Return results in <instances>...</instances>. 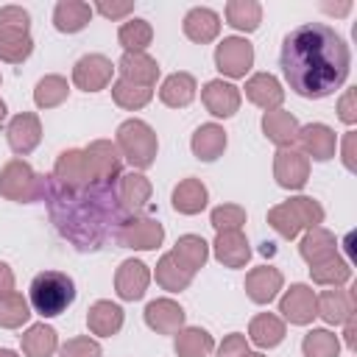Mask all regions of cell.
Listing matches in <instances>:
<instances>
[{
  "instance_id": "obj_50",
  "label": "cell",
  "mask_w": 357,
  "mask_h": 357,
  "mask_svg": "<svg viewBox=\"0 0 357 357\" xmlns=\"http://www.w3.org/2000/svg\"><path fill=\"white\" fill-rule=\"evenodd\" d=\"M354 98H357V92H354V89H346V92H343V98H340V103H337V114H340V120H343L346 126H351V123L357 120Z\"/></svg>"
},
{
  "instance_id": "obj_11",
  "label": "cell",
  "mask_w": 357,
  "mask_h": 357,
  "mask_svg": "<svg viewBox=\"0 0 357 357\" xmlns=\"http://www.w3.org/2000/svg\"><path fill=\"white\" fill-rule=\"evenodd\" d=\"M273 178L284 190H301L310 178V159L301 148H279L273 156Z\"/></svg>"
},
{
  "instance_id": "obj_14",
  "label": "cell",
  "mask_w": 357,
  "mask_h": 357,
  "mask_svg": "<svg viewBox=\"0 0 357 357\" xmlns=\"http://www.w3.org/2000/svg\"><path fill=\"white\" fill-rule=\"evenodd\" d=\"M148 282H151V271L139 259H123L117 273H114V290H117V296L123 301L142 298L145 290H148Z\"/></svg>"
},
{
  "instance_id": "obj_49",
  "label": "cell",
  "mask_w": 357,
  "mask_h": 357,
  "mask_svg": "<svg viewBox=\"0 0 357 357\" xmlns=\"http://www.w3.org/2000/svg\"><path fill=\"white\" fill-rule=\"evenodd\" d=\"M95 11L103 14L106 20H120V17H128V14L134 11V3H128V0H123V3L100 0V3H95Z\"/></svg>"
},
{
  "instance_id": "obj_18",
  "label": "cell",
  "mask_w": 357,
  "mask_h": 357,
  "mask_svg": "<svg viewBox=\"0 0 357 357\" xmlns=\"http://www.w3.org/2000/svg\"><path fill=\"white\" fill-rule=\"evenodd\" d=\"M84 151L89 156V165H92L95 178H100V181H117L120 167H123V156H120V151H117V145L112 139H95Z\"/></svg>"
},
{
  "instance_id": "obj_20",
  "label": "cell",
  "mask_w": 357,
  "mask_h": 357,
  "mask_svg": "<svg viewBox=\"0 0 357 357\" xmlns=\"http://www.w3.org/2000/svg\"><path fill=\"white\" fill-rule=\"evenodd\" d=\"M145 324L156 335H176L184 326V310L173 298H156L145 307Z\"/></svg>"
},
{
  "instance_id": "obj_52",
  "label": "cell",
  "mask_w": 357,
  "mask_h": 357,
  "mask_svg": "<svg viewBox=\"0 0 357 357\" xmlns=\"http://www.w3.org/2000/svg\"><path fill=\"white\" fill-rule=\"evenodd\" d=\"M11 290H14V273H11V268L6 262H0V298L8 296Z\"/></svg>"
},
{
  "instance_id": "obj_45",
  "label": "cell",
  "mask_w": 357,
  "mask_h": 357,
  "mask_svg": "<svg viewBox=\"0 0 357 357\" xmlns=\"http://www.w3.org/2000/svg\"><path fill=\"white\" fill-rule=\"evenodd\" d=\"M173 251H176L178 259H181L184 265H190L192 271L204 268V262H206V257H209V245H206V240L198 237V234H184V237H178Z\"/></svg>"
},
{
  "instance_id": "obj_39",
  "label": "cell",
  "mask_w": 357,
  "mask_h": 357,
  "mask_svg": "<svg viewBox=\"0 0 357 357\" xmlns=\"http://www.w3.org/2000/svg\"><path fill=\"white\" fill-rule=\"evenodd\" d=\"M117 39H120V45L126 47V53H145V47H148L151 39H153V28H151L148 20L131 17V20H126V22L120 25Z\"/></svg>"
},
{
  "instance_id": "obj_15",
  "label": "cell",
  "mask_w": 357,
  "mask_h": 357,
  "mask_svg": "<svg viewBox=\"0 0 357 357\" xmlns=\"http://www.w3.org/2000/svg\"><path fill=\"white\" fill-rule=\"evenodd\" d=\"M201 100L209 114L215 117H231L240 109V89L223 78H212L201 89Z\"/></svg>"
},
{
  "instance_id": "obj_31",
  "label": "cell",
  "mask_w": 357,
  "mask_h": 357,
  "mask_svg": "<svg viewBox=\"0 0 357 357\" xmlns=\"http://www.w3.org/2000/svg\"><path fill=\"white\" fill-rule=\"evenodd\" d=\"M92 20V6L81 0H61L53 8V25L61 33H78Z\"/></svg>"
},
{
  "instance_id": "obj_53",
  "label": "cell",
  "mask_w": 357,
  "mask_h": 357,
  "mask_svg": "<svg viewBox=\"0 0 357 357\" xmlns=\"http://www.w3.org/2000/svg\"><path fill=\"white\" fill-rule=\"evenodd\" d=\"M343 326H346V332H343V335H346V346H349V349H357V326H354V315H351Z\"/></svg>"
},
{
  "instance_id": "obj_24",
  "label": "cell",
  "mask_w": 357,
  "mask_h": 357,
  "mask_svg": "<svg viewBox=\"0 0 357 357\" xmlns=\"http://www.w3.org/2000/svg\"><path fill=\"white\" fill-rule=\"evenodd\" d=\"M212 248H215V259L226 268H243L251 257V245L243 231H218Z\"/></svg>"
},
{
  "instance_id": "obj_22",
  "label": "cell",
  "mask_w": 357,
  "mask_h": 357,
  "mask_svg": "<svg viewBox=\"0 0 357 357\" xmlns=\"http://www.w3.org/2000/svg\"><path fill=\"white\" fill-rule=\"evenodd\" d=\"M282 273L279 268H271V265H259V268H251L248 276H245V293L254 304H268L276 298V293L282 290Z\"/></svg>"
},
{
  "instance_id": "obj_2",
  "label": "cell",
  "mask_w": 357,
  "mask_h": 357,
  "mask_svg": "<svg viewBox=\"0 0 357 357\" xmlns=\"http://www.w3.org/2000/svg\"><path fill=\"white\" fill-rule=\"evenodd\" d=\"M279 64L296 95L318 100L346 84L351 53L332 25L304 22L284 36Z\"/></svg>"
},
{
  "instance_id": "obj_40",
  "label": "cell",
  "mask_w": 357,
  "mask_h": 357,
  "mask_svg": "<svg viewBox=\"0 0 357 357\" xmlns=\"http://www.w3.org/2000/svg\"><path fill=\"white\" fill-rule=\"evenodd\" d=\"M112 98H114L117 106H123L128 112H137V109H142L153 98V86H139V84H131V81L117 78L112 84Z\"/></svg>"
},
{
  "instance_id": "obj_26",
  "label": "cell",
  "mask_w": 357,
  "mask_h": 357,
  "mask_svg": "<svg viewBox=\"0 0 357 357\" xmlns=\"http://www.w3.org/2000/svg\"><path fill=\"white\" fill-rule=\"evenodd\" d=\"M298 251H301L304 262L312 268V265L326 262V259H332V257L337 254V240H335V234H332L329 229L315 226V229H307V234L301 237Z\"/></svg>"
},
{
  "instance_id": "obj_16",
  "label": "cell",
  "mask_w": 357,
  "mask_h": 357,
  "mask_svg": "<svg viewBox=\"0 0 357 357\" xmlns=\"http://www.w3.org/2000/svg\"><path fill=\"white\" fill-rule=\"evenodd\" d=\"M279 312L296 324V326H304L310 324L318 312H315V293L312 287L307 284H290V290H284V296L279 298Z\"/></svg>"
},
{
  "instance_id": "obj_13",
  "label": "cell",
  "mask_w": 357,
  "mask_h": 357,
  "mask_svg": "<svg viewBox=\"0 0 357 357\" xmlns=\"http://www.w3.org/2000/svg\"><path fill=\"white\" fill-rule=\"evenodd\" d=\"M6 139H8V148L14 153H20V156L31 153L39 145V139H42V123H39V117L33 112L14 114L8 120V126H6Z\"/></svg>"
},
{
  "instance_id": "obj_21",
  "label": "cell",
  "mask_w": 357,
  "mask_h": 357,
  "mask_svg": "<svg viewBox=\"0 0 357 357\" xmlns=\"http://www.w3.org/2000/svg\"><path fill=\"white\" fill-rule=\"evenodd\" d=\"M245 98H248L254 106H259V109H265V112H273V109L282 106L284 89H282L279 78H273L271 73H257V75H251V78L245 81Z\"/></svg>"
},
{
  "instance_id": "obj_46",
  "label": "cell",
  "mask_w": 357,
  "mask_h": 357,
  "mask_svg": "<svg viewBox=\"0 0 357 357\" xmlns=\"http://www.w3.org/2000/svg\"><path fill=\"white\" fill-rule=\"evenodd\" d=\"M209 223L215 226V231H240L245 223V209L237 204H220L212 209Z\"/></svg>"
},
{
  "instance_id": "obj_25",
  "label": "cell",
  "mask_w": 357,
  "mask_h": 357,
  "mask_svg": "<svg viewBox=\"0 0 357 357\" xmlns=\"http://www.w3.org/2000/svg\"><path fill=\"white\" fill-rule=\"evenodd\" d=\"M298 128H301L298 120L284 109L265 112L262 117V134L279 148H293V142L298 139Z\"/></svg>"
},
{
  "instance_id": "obj_6",
  "label": "cell",
  "mask_w": 357,
  "mask_h": 357,
  "mask_svg": "<svg viewBox=\"0 0 357 357\" xmlns=\"http://www.w3.org/2000/svg\"><path fill=\"white\" fill-rule=\"evenodd\" d=\"M114 145H117L120 156L128 159L131 167H137V170L151 167L153 159H156V151H159V142H156L153 128H151L145 120H137V117L120 123V128H117V142H114Z\"/></svg>"
},
{
  "instance_id": "obj_51",
  "label": "cell",
  "mask_w": 357,
  "mask_h": 357,
  "mask_svg": "<svg viewBox=\"0 0 357 357\" xmlns=\"http://www.w3.org/2000/svg\"><path fill=\"white\" fill-rule=\"evenodd\" d=\"M354 142H357V134L349 131V134L343 137V165H346V170H357V162H354Z\"/></svg>"
},
{
  "instance_id": "obj_29",
  "label": "cell",
  "mask_w": 357,
  "mask_h": 357,
  "mask_svg": "<svg viewBox=\"0 0 357 357\" xmlns=\"http://www.w3.org/2000/svg\"><path fill=\"white\" fill-rule=\"evenodd\" d=\"M190 148L195 153V159L201 162H215L223 151H226V131L218 123H204L201 128H195Z\"/></svg>"
},
{
  "instance_id": "obj_34",
  "label": "cell",
  "mask_w": 357,
  "mask_h": 357,
  "mask_svg": "<svg viewBox=\"0 0 357 357\" xmlns=\"http://www.w3.org/2000/svg\"><path fill=\"white\" fill-rule=\"evenodd\" d=\"M248 340L259 349H273L284 340V321L273 312H259L257 318H251L248 326Z\"/></svg>"
},
{
  "instance_id": "obj_5",
  "label": "cell",
  "mask_w": 357,
  "mask_h": 357,
  "mask_svg": "<svg viewBox=\"0 0 357 357\" xmlns=\"http://www.w3.org/2000/svg\"><path fill=\"white\" fill-rule=\"evenodd\" d=\"M33 50L31 14L20 6L0 8V59L8 64H22Z\"/></svg>"
},
{
  "instance_id": "obj_9",
  "label": "cell",
  "mask_w": 357,
  "mask_h": 357,
  "mask_svg": "<svg viewBox=\"0 0 357 357\" xmlns=\"http://www.w3.org/2000/svg\"><path fill=\"white\" fill-rule=\"evenodd\" d=\"M53 178L67 187V190H81L86 187L89 181H98L95 173H92V165H89V156L84 148H70V151H61L56 165H53Z\"/></svg>"
},
{
  "instance_id": "obj_8",
  "label": "cell",
  "mask_w": 357,
  "mask_h": 357,
  "mask_svg": "<svg viewBox=\"0 0 357 357\" xmlns=\"http://www.w3.org/2000/svg\"><path fill=\"white\" fill-rule=\"evenodd\" d=\"M165 240V229L159 220L153 218H142V215H131L126 218V223L117 231V245L123 248H137V251H151L159 248Z\"/></svg>"
},
{
  "instance_id": "obj_3",
  "label": "cell",
  "mask_w": 357,
  "mask_h": 357,
  "mask_svg": "<svg viewBox=\"0 0 357 357\" xmlns=\"http://www.w3.org/2000/svg\"><path fill=\"white\" fill-rule=\"evenodd\" d=\"M75 301V282L61 271H42L28 287V304L42 318L61 315Z\"/></svg>"
},
{
  "instance_id": "obj_28",
  "label": "cell",
  "mask_w": 357,
  "mask_h": 357,
  "mask_svg": "<svg viewBox=\"0 0 357 357\" xmlns=\"http://www.w3.org/2000/svg\"><path fill=\"white\" fill-rule=\"evenodd\" d=\"M192 276H195V271H192L190 265H184L176 251H167V254L156 262V282H159L165 290H170V293L187 290L190 282H192Z\"/></svg>"
},
{
  "instance_id": "obj_57",
  "label": "cell",
  "mask_w": 357,
  "mask_h": 357,
  "mask_svg": "<svg viewBox=\"0 0 357 357\" xmlns=\"http://www.w3.org/2000/svg\"><path fill=\"white\" fill-rule=\"evenodd\" d=\"M245 357H265V354H259V351H248Z\"/></svg>"
},
{
  "instance_id": "obj_48",
  "label": "cell",
  "mask_w": 357,
  "mask_h": 357,
  "mask_svg": "<svg viewBox=\"0 0 357 357\" xmlns=\"http://www.w3.org/2000/svg\"><path fill=\"white\" fill-rule=\"evenodd\" d=\"M248 354V340L240 332H231L223 337V343L218 346V357H245Z\"/></svg>"
},
{
  "instance_id": "obj_55",
  "label": "cell",
  "mask_w": 357,
  "mask_h": 357,
  "mask_svg": "<svg viewBox=\"0 0 357 357\" xmlns=\"http://www.w3.org/2000/svg\"><path fill=\"white\" fill-rule=\"evenodd\" d=\"M0 357H20L17 351H11V349H0Z\"/></svg>"
},
{
  "instance_id": "obj_7",
  "label": "cell",
  "mask_w": 357,
  "mask_h": 357,
  "mask_svg": "<svg viewBox=\"0 0 357 357\" xmlns=\"http://www.w3.org/2000/svg\"><path fill=\"white\" fill-rule=\"evenodd\" d=\"M0 195L17 204L39 201V173L25 159H11L0 170Z\"/></svg>"
},
{
  "instance_id": "obj_12",
  "label": "cell",
  "mask_w": 357,
  "mask_h": 357,
  "mask_svg": "<svg viewBox=\"0 0 357 357\" xmlns=\"http://www.w3.org/2000/svg\"><path fill=\"white\" fill-rule=\"evenodd\" d=\"M112 73H114V64L100 56V53H89V56H81L73 67V84L84 92H100L112 84Z\"/></svg>"
},
{
  "instance_id": "obj_30",
  "label": "cell",
  "mask_w": 357,
  "mask_h": 357,
  "mask_svg": "<svg viewBox=\"0 0 357 357\" xmlns=\"http://www.w3.org/2000/svg\"><path fill=\"white\" fill-rule=\"evenodd\" d=\"M86 326L92 335H100V337H112L123 329V310L106 298L95 301L86 312Z\"/></svg>"
},
{
  "instance_id": "obj_36",
  "label": "cell",
  "mask_w": 357,
  "mask_h": 357,
  "mask_svg": "<svg viewBox=\"0 0 357 357\" xmlns=\"http://www.w3.org/2000/svg\"><path fill=\"white\" fill-rule=\"evenodd\" d=\"M22 343V354L25 357H50L59 349V337L56 329L47 324H33L25 329V335H20Z\"/></svg>"
},
{
  "instance_id": "obj_42",
  "label": "cell",
  "mask_w": 357,
  "mask_h": 357,
  "mask_svg": "<svg viewBox=\"0 0 357 357\" xmlns=\"http://www.w3.org/2000/svg\"><path fill=\"white\" fill-rule=\"evenodd\" d=\"M28 318H31V304H28V298H25L22 293L11 290L8 296L0 298V326L17 329V326H22Z\"/></svg>"
},
{
  "instance_id": "obj_54",
  "label": "cell",
  "mask_w": 357,
  "mask_h": 357,
  "mask_svg": "<svg viewBox=\"0 0 357 357\" xmlns=\"http://www.w3.org/2000/svg\"><path fill=\"white\" fill-rule=\"evenodd\" d=\"M351 3H343V6H324V11H332V14H349Z\"/></svg>"
},
{
  "instance_id": "obj_32",
  "label": "cell",
  "mask_w": 357,
  "mask_h": 357,
  "mask_svg": "<svg viewBox=\"0 0 357 357\" xmlns=\"http://www.w3.org/2000/svg\"><path fill=\"white\" fill-rule=\"evenodd\" d=\"M184 33H187V39H192L198 45H206L220 33V17L212 8H204V6L190 8L187 17H184Z\"/></svg>"
},
{
  "instance_id": "obj_47",
  "label": "cell",
  "mask_w": 357,
  "mask_h": 357,
  "mask_svg": "<svg viewBox=\"0 0 357 357\" xmlns=\"http://www.w3.org/2000/svg\"><path fill=\"white\" fill-rule=\"evenodd\" d=\"M100 343L92 340L89 335H78V337H70L61 349H59V357H100Z\"/></svg>"
},
{
  "instance_id": "obj_33",
  "label": "cell",
  "mask_w": 357,
  "mask_h": 357,
  "mask_svg": "<svg viewBox=\"0 0 357 357\" xmlns=\"http://www.w3.org/2000/svg\"><path fill=\"white\" fill-rule=\"evenodd\" d=\"M195 89H198V86H195V78H192L190 73H173V75H167V78L162 81V86H159V98H162L165 106L184 109V106L192 103Z\"/></svg>"
},
{
  "instance_id": "obj_44",
  "label": "cell",
  "mask_w": 357,
  "mask_h": 357,
  "mask_svg": "<svg viewBox=\"0 0 357 357\" xmlns=\"http://www.w3.org/2000/svg\"><path fill=\"white\" fill-rule=\"evenodd\" d=\"M67 92H70L67 78H61V75H45L36 84V89H33V100H36L39 109H53V106H59V103L67 100Z\"/></svg>"
},
{
  "instance_id": "obj_43",
  "label": "cell",
  "mask_w": 357,
  "mask_h": 357,
  "mask_svg": "<svg viewBox=\"0 0 357 357\" xmlns=\"http://www.w3.org/2000/svg\"><path fill=\"white\" fill-rule=\"evenodd\" d=\"M301 351L304 357H337L340 340L329 329H310L301 340Z\"/></svg>"
},
{
  "instance_id": "obj_17",
  "label": "cell",
  "mask_w": 357,
  "mask_h": 357,
  "mask_svg": "<svg viewBox=\"0 0 357 357\" xmlns=\"http://www.w3.org/2000/svg\"><path fill=\"white\" fill-rule=\"evenodd\" d=\"M298 142H301V151L304 156L315 159V162H326L335 156V148H337V137L329 126L324 123H310L304 128H298Z\"/></svg>"
},
{
  "instance_id": "obj_35",
  "label": "cell",
  "mask_w": 357,
  "mask_h": 357,
  "mask_svg": "<svg viewBox=\"0 0 357 357\" xmlns=\"http://www.w3.org/2000/svg\"><path fill=\"white\" fill-rule=\"evenodd\" d=\"M206 198L209 192L201 178H184L173 190V209L181 215H198L206 206Z\"/></svg>"
},
{
  "instance_id": "obj_41",
  "label": "cell",
  "mask_w": 357,
  "mask_h": 357,
  "mask_svg": "<svg viewBox=\"0 0 357 357\" xmlns=\"http://www.w3.org/2000/svg\"><path fill=\"white\" fill-rule=\"evenodd\" d=\"M310 276H312V282H318V284L340 287V284H346V282L351 279V265H349L343 257L335 254L332 259L312 265V268H310Z\"/></svg>"
},
{
  "instance_id": "obj_27",
  "label": "cell",
  "mask_w": 357,
  "mask_h": 357,
  "mask_svg": "<svg viewBox=\"0 0 357 357\" xmlns=\"http://www.w3.org/2000/svg\"><path fill=\"white\" fill-rule=\"evenodd\" d=\"M117 70L123 81H131L139 86H153L159 78V64L148 53H123V59L117 61Z\"/></svg>"
},
{
  "instance_id": "obj_23",
  "label": "cell",
  "mask_w": 357,
  "mask_h": 357,
  "mask_svg": "<svg viewBox=\"0 0 357 357\" xmlns=\"http://www.w3.org/2000/svg\"><path fill=\"white\" fill-rule=\"evenodd\" d=\"M315 312L326 321V324H346L354 315V296L351 290H324L321 296H315Z\"/></svg>"
},
{
  "instance_id": "obj_37",
  "label": "cell",
  "mask_w": 357,
  "mask_h": 357,
  "mask_svg": "<svg viewBox=\"0 0 357 357\" xmlns=\"http://www.w3.org/2000/svg\"><path fill=\"white\" fill-rule=\"evenodd\" d=\"M215 349V340L201 326H187L176 332V354L178 357H209Z\"/></svg>"
},
{
  "instance_id": "obj_1",
  "label": "cell",
  "mask_w": 357,
  "mask_h": 357,
  "mask_svg": "<svg viewBox=\"0 0 357 357\" xmlns=\"http://www.w3.org/2000/svg\"><path fill=\"white\" fill-rule=\"evenodd\" d=\"M39 201H45L56 231L78 251H100L109 243H117L120 226L126 223V218H131L120 206L117 181L98 178L81 190H67L53 178V173H42Z\"/></svg>"
},
{
  "instance_id": "obj_56",
  "label": "cell",
  "mask_w": 357,
  "mask_h": 357,
  "mask_svg": "<svg viewBox=\"0 0 357 357\" xmlns=\"http://www.w3.org/2000/svg\"><path fill=\"white\" fill-rule=\"evenodd\" d=\"M3 120H6V103L0 100V123H3Z\"/></svg>"
},
{
  "instance_id": "obj_38",
  "label": "cell",
  "mask_w": 357,
  "mask_h": 357,
  "mask_svg": "<svg viewBox=\"0 0 357 357\" xmlns=\"http://www.w3.org/2000/svg\"><path fill=\"white\" fill-rule=\"evenodd\" d=\"M226 20L237 31H257L262 22V6L257 0H229L226 3Z\"/></svg>"
},
{
  "instance_id": "obj_19",
  "label": "cell",
  "mask_w": 357,
  "mask_h": 357,
  "mask_svg": "<svg viewBox=\"0 0 357 357\" xmlns=\"http://www.w3.org/2000/svg\"><path fill=\"white\" fill-rule=\"evenodd\" d=\"M117 198H120V206L126 209V215H137L151 201V181L142 173H137V170L120 173V178H117Z\"/></svg>"
},
{
  "instance_id": "obj_4",
  "label": "cell",
  "mask_w": 357,
  "mask_h": 357,
  "mask_svg": "<svg viewBox=\"0 0 357 357\" xmlns=\"http://www.w3.org/2000/svg\"><path fill=\"white\" fill-rule=\"evenodd\" d=\"M268 223L273 226L276 234L293 240L301 229H315L324 223V206L310 195H296L268 209Z\"/></svg>"
},
{
  "instance_id": "obj_10",
  "label": "cell",
  "mask_w": 357,
  "mask_h": 357,
  "mask_svg": "<svg viewBox=\"0 0 357 357\" xmlns=\"http://www.w3.org/2000/svg\"><path fill=\"white\" fill-rule=\"evenodd\" d=\"M254 64V47L243 36H226L215 47V67L229 78H243Z\"/></svg>"
}]
</instances>
